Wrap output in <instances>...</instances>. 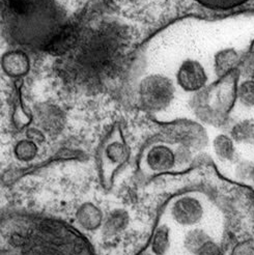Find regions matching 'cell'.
I'll return each mask as SVG.
<instances>
[{"instance_id":"obj_9","label":"cell","mask_w":254,"mask_h":255,"mask_svg":"<svg viewBox=\"0 0 254 255\" xmlns=\"http://www.w3.org/2000/svg\"><path fill=\"white\" fill-rule=\"evenodd\" d=\"M36 124L43 133L57 134L63 127V114L55 106L43 105L36 110Z\"/></svg>"},{"instance_id":"obj_23","label":"cell","mask_w":254,"mask_h":255,"mask_svg":"<svg viewBox=\"0 0 254 255\" xmlns=\"http://www.w3.org/2000/svg\"><path fill=\"white\" fill-rule=\"evenodd\" d=\"M233 255H254V243L245 241L238 244L233 250Z\"/></svg>"},{"instance_id":"obj_8","label":"cell","mask_w":254,"mask_h":255,"mask_svg":"<svg viewBox=\"0 0 254 255\" xmlns=\"http://www.w3.org/2000/svg\"><path fill=\"white\" fill-rule=\"evenodd\" d=\"M1 67L4 74L11 78L26 76L30 70V59L25 51L21 49L10 50L3 54Z\"/></svg>"},{"instance_id":"obj_22","label":"cell","mask_w":254,"mask_h":255,"mask_svg":"<svg viewBox=\"0 0 254 255\" xmlns=\"http://www.w3.org/2000/svg\"><path fill=\"white\" fill-rule=\"evenodd\" d=\"M195 255H221V250L218 244L211 239L203 245Z\"/></svg>"},{"instance_id":"obj_14","label":"cell","mask_w":254,"mask_h":255,"mask_svg":"<svg viewBox=\"0 0 254 255\" xmlns=\"http://www.w3.org/2000/svg\"><path fill=\"white\" fill-rule=\"evenodd\" d=\"M128 222V214L123 210H114L107 216L106 219H104V223L102 227H103L105 235L107 237H111L123 232Z\"/></svg>"},{"instance_id":"obj_20","label":"cell","mask_w":254,"mask_h":255,"mask_svg":"<svg viewBox=\"0 0 254 255\" xmlns=\"http://www.w3.org/2000/svg\"><path fill=\"white\" fill-rule=\"evenodd\" d=\"M237 98L245 107H254V79H247L238 85Z\"/></svg>"},{"instance_id":"obj_12","label":"cell","mask_w":254,"mask_h":255,"mask_svg":"<svg viewBox=\"0 0 254 255\" xmlns=\"http://www.w3.org/2000/svg\"><path fill=\"white\" fill-rule=\"evenodd\" d=\"M76 220L85 231H97L98 228L103 226L104 216L97 206L87 202L77 210Z\"/></svg>"},{"instance_id":"obj_15","label":"cell","mask_w":254,"mask_h":255,"mask_svg":"<svg viewBox=\"0 0 254 255\" xmlns=\"http://www.w3.org/2000/svg\"><path fill=\"white\" fill-rule=\"evenodd\" d=\"M170 247L169 228L159 225L150 240V252L154 255H165Z\"/></svg>"},{"instance_id":"obj_1","label":"cell","mask_w":254,"mask_h":255,"mask_svg":"<svg viewBox=\"0 0 254 255\" xmlns=\"http://www.w3.org/2000/svg\"><path fill=\"white\" fill-rule=\"evenodd\" d=\"M130 32L117 22H100L80 29L68 53L59 57L58 75L69 87L95 94L124 73L131 54Z\"/></svg>"},{"instance_id":"obj_3","label":"cell","mask_w":254,"mask_h":255,"mask_svg":"<svg viewBox=\"0 0 254 255\" xmlns=\"http://www.w3.org/2000/svg\"><path fill=\"white\" fill-rule=\"evenodd\" d=\"M240 75L241 70L237 69L198 93L195 97V110L203 121L220 123L228 116L238 100Z\"/></svg>"},{"instance_id":"obj_19","label":"cell","mask_w":254,"mask_h":255,"mask_svg":"<svg viewBox=\"0 0 254 255\" xmlns=\"http://www.w3.org/2000/svg\"><path fill=\"white\" fill-rule=\"evenodd\" d=\"M194 1L211 10L226 11L243 6L250 0H194Z\"/></svg>"},{"instance_id":"obj_11","label":"cell","mask_w":254,"mask_h":255,"mask_svg":"<svg viewBox=\"0 0 254 255\" xmlns=\"http://www.w3.org/2000/svg\"><path fill=\"white\" fill-rule=\"evenodd\" d=\"M242 57L233 48H227L218 51L214 57L215 74L218 78L224 77L227 74L240 69Z\"/></svg>"},{"instance_id":"obj_6","label":"cell","mask_w":254,"mask_h":255,"mask_svg":"<svg viewBox=\"0 0 254 255\" xmlns=\"http://www.w3.org/2000/svg\"><path fill=\"white\" fill-rule=\"evenodd\" d=\"M143 165L146 170L151 173L172 171L179 165L176 150L165 143L152 144L143 156Z\"/></svg>"},{"instance_id":"obj_16","label":"cell","mask_w":254,"mask_h":255,"mask_svg":"<svg viewBox=\"0 0 254 255\" xmlns=\"http://www.w3.org/2000/svg\"><path fill=\"white\" fill-rule=\"evenodd\" d=\"M231 137L236 142L253 144L254 120H246L236 124L231 130Z\"/></svg>"},{"instance_id":"obj_24","label":"cell","mask_w":254,"mask_h":255,"mask_svg":"<svg viewBox=\"0 0 254 255\" xmlns=\"http://www.w3.org/2000/svg\"><path fill=\"white\" fill-rule=\"evenodd\" d=\"M253 144H254V138H253Z\"/></svg>"},{"instance_id":"obj_13","label":"cell","mask_w":254,"mask_h":255,"mask_svg":"<svg viewBox=\"0 0 254 255\" xmlns=\"http://www.w3.org/2000/svg\"><path fill=\"white\" fill-rule=\"evenodd\" d=\"M213 148L216 156L221 161L233 162L237 157L234 139L225 134L216 136L213 141Z\"/></svg>"},{"instance_id":"obj_18","label":"cell","mask_w":254,"mask_h":255,"mask_svg":"<svg viewBox=\"0 0 254 255\" xmlns=\"http://www.w3.org/2000/svg\"><path fill=\"white\" fill-rule=\"evenodd\" d=\"M37 152H39L37 143L28 138L20 140L14 148V154L16 158L19 161L25 163L32 161L37 156Z\"/></svg>"},{"instance_id":"obj_2","label":"cell","mask_w":254,"mask_h":255,"mask_svg":"<svg viewBox=\"0 0 254 255\" xmlns=\"http://www.w3.org/2000/svg\"><path fill=\"white\" fill-rule=\"evenodd\" d=\"M70 22L55 0H5L2 25L15 45L45 51Z\"/></svg>"},{"instance_id":"obj_21","label":"cell","mask_w":254,"mask_h":255,"mask_svg":"<svg viewBox=\"0 0 254 255\" xmlns=\"http://www.w3.org/2000/svg\"><path fill=\"white\" fill-rule=\"evenodd\" d=\"M240 70L241 74L244 73L249 79H254V41L249 49V52L242 57Z\"/></svg>"},{"instance_id":"obj_4","label":"cell","mask_w":254,"mask_h":255,"mask_svg":"<svg viewBox=\"0 0 254 255\" xmlns=\"http://www.w3.org/2000/svg\"><path fill=\"white\" fill-rule=\"evenodd\" d=\"M139 101L141 106L152 112L166 109L174 99L173 82L163 75H149L139 84Z\"/></svg>"},{"instance_id":"obj_10","label":"cell","mask_w":254,"mask_h":255,"mask_svg":"<svg viewBox=\"0 0 254 255\" xmlns=\"http://www.w3.org/2000/svg\"><path fill=\"white\" fill-rule=\"evenodd\" d=\"M129 156V150L121 135L111 138L103 151V163L108 168L116 169L124 164Z\"/></svg>"},{"instance_id":"obj_17","label":"cell","mask_w":254,"mask_h":255,"mask_svg":"<svg viewBox=\"0 0 254 255\" xmlns=\"http://www.w3.org/2000/svg\"><path fill=\"white\" fill-rule=\"evenodd\" d=\"M210 240L211 237L203 229L193 228L186 234L184 239V247L188 252L195 255Z\"/></svg>"},{"instance_id":"obj_7","label":"cell","mask_w":254,"mask_h":255,"mask_svg":"<svg viewBox=\"0 0 254 255\" xmlns=\"http://www.w3.org/2000/svg\"><path fill=\"white\" fill-rule=\"evenodd\" d=\"M176 82L187 93H199L206 88L208 75L199 61L187 59L177 70Z\"/></svg>"},{"instance_id":"obj_5","label":"cell","mask_w":254,"mask_h":255,"mask_svg":"<svg viewBox=\"0 0 254 255\" xmlns=\"http://www.w3.org/2000/svg\"><path fill=\"white\" fill-rule=\"evenodd\" d=\"M171 219L181 226H194L205 216L202 202L193 195H182L176 197L169 206Z\"/></svg>"}]
</instances>
